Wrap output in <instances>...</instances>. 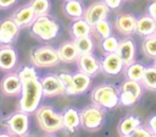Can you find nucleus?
I'll use <instances>...</instances> for the list:
<instances>
[{
	"mask_svg": "<svg viewBox=\"0 0 156 137\" xmlns=\"http://www.w3.org/2000/svg\"><path fill=\"white\" fill-rule=\"evenodd\" d=\"M149 15L154 18V21L156 22V1H152L150 5H149Z\"/></svg>",
	"mask_w": 156,
	"mask_h": 137,
	"instance_id": "4c0bfd02",
	"label": "nucleus"
},
{
	"mask_svg": "<svg viewBox=\"0 0 156 137\" xmlns=\"http://www.w3.org/2000/svg\"><path fill=\"white\" fill-rule=\"evenodd\" d=\"M123 67H124V64H123V61H122V59L117 51L107 53L100 62V68L106 75H110V76L118 75L123 70Z\"/></svg>",
	"mask_w": 156,
	"mask_h": 137,
	"instance_id": "9b49d317",
	"label": "nucleus"
},
{
	"mask_svg": "<svg viewBox=\"0 0 156 137\" xmlns=\"http://www.w3.org/2000/svg\"><path fill=\"white\" fill-rule=\"evenodd\" d=\"M124 75L128 80H134V81H139L141 80V76L144 73L145 66L141 62H132L127 66H124Z\"/></svg>",
	"mask_w": 156,
	"mask_h": 137,
	"instance_id": "a878e982",
	"label": "nucleus"
},
{
	"mask_svg": "<svg viewBox=\"0 0 156 137\" xmlns=\"http://www.w3.org/2000/svg\"><path fill=\"white\" fill-rule=\"evenodd\" d=\"M154 1H156V0H154Z\"/></svg>",
	"mask_w": 156,
	"mask_h": 137,
	"instance_id": "ea45409f",
	"label": "nucleus"
},
{
	"mask_svg": "<svg viewBox=\"0 0 156 137\" xmlns=\"http://www.w3.org/2000/svg\"><path fill=\"white\" fill-rule=\"evenodd\" d=\"M30 61L35 67H50L57 65L60 57L56 49L49 45H44L32 50Z\"/></svg>",
	"mask_w": 156,
	"mask_h": 137,
	"instance_id": "39448f33",
	"label": "nucleus"
},
{
	"mask_svg": "<svg viewBox=\"0 0 156 137\" xmlns=\"http://www.w3.org/2000/svg\"><path fill=\"white\" fill-rule=\"evenodd\" d=\"M140 83L144 88H146L149 91H152V92L156 91V67H155V65L145 66Z\"/></svg>",
	"mask_w": 156,
	"mask_h": 137,
	"instance_id": "393cba45",
	"label": "nucleus"
},
{
	"mask_svg": "<svg viewBox=\"0 0 156 137\" xmlns=\"http://www.w3.org/2000/svg\"><path fill=\"white\" fill-rule=\"evenodd\" d=\"M147 128L151 131V133H152L154 136H156V115L152 116V117L149 120V122H147Z\"/></svg>",
	"mask_w": 156,
	"mask_h": 137,
	"instance_id": "c9c22d12",
	"label": "nucleus"
},
{
	"mask_svg": "<svg viewBox=\"0 0 156 137\" xmlns=\"http://www.w3.org/2000/svg\"><path fill=\"white\" fill-rule=\"evenodd\" d=\"M57 53H58L60 61H63V62H73L79 56L74 42H66L61 44L57 49Z\"/></svg>",
	"mask_w": 156,
	"mask_h": 137,
	"instance_id": "412c9836",
	"label": "nucleus"
},
{
	"mask_svg": "<svg viewBox=\"0 0 156 137\" xmlns=\"http://www.w3.org/2000/svg\"><path fill=\"white\" fill-rule=\"evenodd\" d=\"M156 32V22L150 15H144L139 18H136V26H135V33H138L141 37L151 35Z\"/></svg>",
	"mask_w": 156,
	"mask_h": 137,
	"instance_id": "6ab92c4d",
	"label": "nucleus"
},
{
	"mask_svg": "<svg viewBox=\"0 0 156 137\" xmlns=\"http://www.w3.org/2000/svg\"><path fill=\"white\" fill-rule=\"evenodd\" d=\"M58 77L62 81V83H63V86L66 88V92H67L72 86V75H68L66 72H61V73H58Z\"/></svg>",
	"mask_w": 156,
	"mask_h": 137,
	"instance_id": "72a5a7b5",
	"label": "nucleus"
},
{
	"mask_svg": "<svg viewBox=\"0 0 156 137\" xmlns=\"http://www.w3.org/2000/svg\"><path fill=\"white\" fill-rule=\"evenodd\" d=\"M91 100L102 109H112L119 104L118 91L111 84H100L91 93Z\"/></svg>",
	"mask_w": 156,
	"mask_h": 137,
	"instance_id": "7ed1b4c3",
	"label": "nucleus"
},
{
	"mask_svg": "<svg viewBox=\"0 0 156 137\" xmlns=\"http://www.w3.org/2000/svg\"><path fill=\"white\" fill-rule=\"evenodd\" d=\"M7 130L9 133L12 136H23L27 133L28 127H29V117L28 114L24 111H17L15 114H12L7 122Z\"/></svg>",
	"mask_w": 156,
	"mask_h": 137,
	"instance_id": "6e6552de",
	"label": "nucleus"
},
{
	"mask_svg": "<svg viewBox=\"0 0 156 137\" xmlns=\"http://www.w3.org/2000/svg\"><path fill=\"white\" fill-rule=\"evenodd\" d=\"M91 82V76L79 71L72 75V86L66 92V94H80L88 89Z\"/></svg>",
	"mask_w": 156,
	"mask_h": 137,
	"instance_id": "dca6fc26",
	"label": "nucleus"
},
{
	"mask_svg": "<svg viewBox=\"0 0 156 137\" xmlns=\"http://www.w3.org/2000/svg\"><path fill=\"white\" fill-rule=\"evenodd\" d=\"M139 125H140V120L136 116H127L123 120H121V122L118 125V133L124 137L132 136L133 131Z\"/></svg>",
	"mask_w": 156,
	"mask_h": 137,
	"instance_id": "b1692460",
	"label": "nucleus"
},
{
	"mask_svg": "<svg viewBox=\"0 0 156 137\" xmlns=\"http://www.w3.org/2000/svg\"><path fill=\"white\" fill-rule=\"evenodd\" d=\"M65 12L71 18H82L84 9L78 0H67L65 4Z\"/></svg>",
	"mask_w": 156,
	"mask_h": 137,
	"instance_id": "bb28decb",
	"label": "nucleus"
},
{
	"mask_svg": "<svg viewBox=\"0 0 156 137\" xmlns=\"http://www.w3.org/2000/svg\"><path fill=\"white\" fill-rule=\"evenodd\" d=\"M108 11H110V9L107 7V5L104 1H96V2L91 4L88 9L84 10L83 18L88 22V24H90L93 27L100 20L106 18L108 15Z\"/></svg>",
	"mask_w": 156,
	"mask_h": 137,
	"instance_id": "1a4fd4ad",
	"label": "nucleus"
},
{
	"mask_svg": "<svg viewBox=\"0 0 156 137\" xmlns=\"http://www.w3.org/2000/svg\"><path fill=\"white\" fill-rule=\"evenodd\" d=\"M66 1H67V0H66Z\"/></svg>",
	"mask_w": 156,
	"mask_h": 137,
	"instance_id": "a19ab883",
	"label": "nucleus"
},
{
	"mask_svg": "<svg viewBox=\"0 0 156 137\" xmlns=\"http://www.w3.org/2000/svg\"><path fill=\"white\" fill-rule=\"evenodd\" d=\"M132 136H134V137H151V136H154V135L151 133V131H150L147 127L141 126V124H140V125L133 131Z\"/></svg>",
	"mask_w": 156,
	"mask_h": 137,
	"instance_id": "473e14b6",
	"label": "nucleus"
},
{
	"mask_svg": "<svg viewBox=\"0 0 156 137\" xmlns=\"http://www.w3.org/2000/svg\"><path fill=\"white\" fill-rule=\"evenodd\" d=\"M0 88H1V92L6 95H16V94L21 93L22 82H21L18 73L6 75L1 81Z\"/></svg>",
	"mask_w": 156,
	"mask_h": 137,
	"instance_id": "4468645a",
	"label": "nucleus"
},
{
	"mask_svg": "<svg viewBox=\"0 0 156 137\" xmlns=\"http://www.w3.org/2000/svg\"><path fill=\"white\" fill-rule=\"evenodd\" d=\"M28 5L33 9L35 16L46 15L49 11V7H50L49 0H30Z\"/></svg>",
	"mask_w": 156,
	"mask_h": 137,
	"instance_id": "c756f323",
	"label": "nucleus"
},
{
	"mask_svg": "<svg viewBox=\"0 0 156 137\" xmlns=\"http://www.w3.org/2000/svg\"><path fill=\"white\" fill-rule=\"evenodd\" d=\"M118 40L112 37V35H108L106 38H102V42H101V48L106 53H115L117 51V48H118Z\"/></svg>",
	"mask_w": 156,
	"mask_h": 137,
	"instance_id": "2f4dec72",
	"label": "nucleus"
},
{
	"mask_svg": "<svg viewBox=\"0 0 156 137\" xmlns=\"http://www.w3.org/2000/svg\"><path fill=\"white\" fill-rule=\"evenodd\" d=\"M79 117H80V125L85 130L94 131L101 127L105 119V113L101 106L94 104L84 108L79 113Z\"/></svg>",
	"mask_w": 156,
	"mask_h": 137,
	"instance_id": "423d86ee",
	"label": "nucleus"
},
{
	"mask_svg": "<svg viewBox=\"0 0 156 137\" xmlns=\"http://www.w3.org/2000/svg\"><path fill=\"white\" fill-rule=\"evenodd\" d=\"M102 1L107 5V7H108L110 10L118 9V7L121 6V4H122V0H102Z\"/></svg>",
	"mask_w": 156,
	"mask_h": 137,
	"instance_id": "f704fd0d",
	"label": "nucleus"
},
{
	"mask_svg": "<svg viewBox=\"0 0 156 137\" xmlns=\"http://www.w3.org/2000/svg\"><path fill=\"white\" fill-rule=\"evenodd\" d=\"M17 0H0V9H9L16 4Z\"/></svg>",
	"mask_w": 156,
	"mask_h": 137,
	"instance_id": "e433bc0d",
	"label": "nucleus"
},
{
	"mask_svg": "<svg viewBox=\"0 0 156 137\" xmlns=\"http://www.w3.org/2000/svg\"><path fill=\"white\" fill-rule=\"evenodd\" d=\"M143 93V86L139 81H134V80H126L121 88H119V104L124 105V106H129L133 105L141 95Z\"/></svg>",
	"mask_w": 156,
	"mask_h": 137,
	"instance_id": "0eeeda50",
	"label": "nucleus"
},
{
	"mask_svg": "<svg viewBox=\"0 0 156 137\" xmlns=\"http://www.w3.org/2000/svg\"><path fill=\"white\" fill-rule=\"evenodd\" d=\"M78 67L79 71L89 75V76H94L96 75L101 68H100V62L98 61V59L91 54H80L78 56Z\"/></svg>",
	"mask_w": 156,
	"mask_h": 137,
	"instance_id": "ddd939ff",
	"label": "nucleus"
},
{
	"mask_svg": "<svg viewBox=\"0 0 156 137\" xmlns=\"http://www.w3.org/2000/svg\"><path fill=\"white\" fill-rule=\"evenodd\" d=\"M74 44L77 46V50H78V54H88V53H91L93 49H94V43L91 40V38L89 35H85V37H80V38H74Z\"/></svg>",
	"mask_w": 156,
	"mask_h": 137,
	"instance_id": "cd10ccee",
	"label": "nucleus"
},
{
	"mask_svg": "<svg viewBox=\"0 0 156 137\" xmlns=\"http://www.w3.org/2000/svg\"><path fill=\"white\" fill-rule=\"evenodd\" d=\"M35 17H37V16H35L33 9H32L29 5H27V6L21 7L20 10H17V11L13 13L12 20H13V21L16 22V24L21 28V27L29 26V24L34 21Z\"/></svg>",
	"mask_w": 156,
	"mask_h": 137,
	"instance_id": "aec40b11",
	"label": "nucleus"
},
{
	"mask_svg": "<svg viewBox=\"0 0 156 137\" xmlns=\"http://www.w3.org/2000/svg\"><path fill=\"white\" fill-rule=\"evenodd\" d=\"M143 51L147 57H156V32L151 35L145 37L143 42Z\"/></svg>",
	"mask_w": 156,
	"mask_h": 137,
	"instance_id": "c85d7f7f",
	"label": "nucleus"
},
{
	"mask_svg": "<svg viewBox=\"0 0 156 137\" xmlns=\"http://www.w3.org/2000/svg\"><path fill=\"white\" fill-rule=\"evenodd\" d=\"M62 122H63V128H66L68 132H73L80 125L79 113L74 108L66 109L62 113Z\"/></svg>",
	"mask_w": 156,
	"mask_h": 137,
	"instance_id": "4be33fe9",
	"label": "nucleus"
},
{
	"mask_svg": "<svg viewBox=\"0 0 156 137\" xmlns=\"http://www.w3.org/2000/svg\"><path fill=\"white\" fill-rule=\"evenodd\" d=\"M117 53L121 56L124 66L135 61V44L132 39H123L118 43Z\"/></svg>",
	"mask_w": 156,
	"mask_h": 137,
	"instance_id": "a211bd4d",
	"label": "nucleus"
},
{
	"mask_svg": "<svg viewBox=\"0 0 156 137\" xmlns=\"http://www.w3.org/2000/svg\"><path fill=\"white\" fill-rule=\"evenodd\" d=\"M115 26L117 31L122 34L129 35L135 33V26H136V17L133 13H122L116 18Z\"/></svg>",
	"mask_w": 156,
	"mask_h": 137,
	"instance_id": "2eb2a0df",
	"label": "nucleus"
},
{
	"mask_svg": "<svg viewBox=\"0 0 156 137\" xmlns=\"http://www.w3.org/2000/svg\"><path fill=\"white\" fill-rule=\"evenodd\" d=\"M69 32H71V35L73 38H80V37L90 35L91 26L88 24V22L84 18H76L71 24Z\"/></svg>",
	"mask_w": 156,
	"mask_h": 137,
	"instance_id": "5701e85b",
	"label": "nucleus"
},
{
	"mask_svg": "<svg viewBox=\"0 0 156 137\" xmlns=\"http://www.w3.org/2000/svg\"><path fill=\"white\" fill-rule=\"evenodd\" d=\"M58 29L60 27L57 22L46 15L37 16L30 23V32L43 40H51L56 38Z\"/></svg>",
	"mask_w": 156,
	"mask_h": 137,
	"instance_id": "20e7f679",
	"label": "nucleus"
},
{
	"mask_svg": "<svg viewBox=\"0 0 156 137\" xmlns=\"http://www.w3.org/2000/svg\"><path fill=\"white\" fill-rule=\"evenodd\" d=\"M37 120L39 127L46 133H54L63 128L62 114L56 113L50 106H40L37 109Z\"/></svg>",
	"mask_w": 156,
	"mask_h": 137,
	"instance_id": "f03ea898",
	"label": "nucleus"
},
{
	"mask_svg": "<svg viewBox=\"0 0 156 137\" xmlns=\"http://www.w3.org/2000/svg\"><path fill=\"white\" fill-rule=\"evenodd\" d=\"M40 83L43 88V95L45 97H54L66 93V88L58 76L48 75L40 80Z\"/></svg>",
	"mask_w": 156,
	"mask_h": 137,
	"instance_id": "9d476101",
	"label": "nucleus"
},
{
	"mask_svg": "<svg viewBox=\"0 0 156 137\" xmlns=\"http://www.w3.org/2000/svg\"><path fill=\"white\" fill-rule=\"evenodd\" d=\"M154 65H155V67H156V57H155V62H154Z\"/></svg>",
	"mask_w": 156,
	"mask_h": 137,
	"instance_id": "58836bf2",
	"label": "nucleus"
},
{
	"mask_svg": "<svg viewBox=\"0 0 156 137\" xmlns=\"http://www.w3.org/2000/svg\"><path fill=\"white\" fill-rule=\"evenodd\" d=\"M20 27L12 18H6L0 22V44L10 45L17 37Z\"/></svg>",
	"mask_w": 156,
	"mask_h": 137,
	"instance_id": "f8f14e48",
	"label": "nucleus"
},
{
	"mask_svg": "<svg viewBox=\"0 0 156 137\" xmlns=\"http://www.w3.org/2000/svg\"><path fill=\"white\" fill-rule=\"evenodd\" d=\"M91 28H94L95 32H96L101 38H106V37L111 35V26H110V23L107 22L106 18L100 20V21L96 22Z\"/></svg>",
	"mask_w": 156,
	"mask_h": 137,
	"instance_id": "7c9ffc66",
	"label": "nucleus"
},
{
	"mask_svg": "<svg viewBox=\"0 0 156 137\" xmlns=\"http://www.w3.org/2000/svg\"><path fill=\"white\" fill-rule=\"evenodd\" d=\"M17 64V53L11 45H2L0 48V70L10 71Z\"/></svg>",
	"mask_w": 156,
	"mask_h": 137,
	"instance_id": "f3484780",
	"label": "nucleus"
},
{
	"mask_svg": "<svg viewBox=\"0 0 156 137\" xmlns=\"http://www.w3.org/2000/svg\"><path fill=\"white\" fill-rule=\"evenodd\" d=\"M18 76L22 82L21 99L18 104L20 110L27 114L34 113L39 108V103L43 98V88L37 71L29 66H24L20 71Z\"/></svg>",
	"mask_w": 156,
	"mask_h": 137,
	"instance_id": "f257e3e1",
	"label": "nucleus"
}]
</instances>
